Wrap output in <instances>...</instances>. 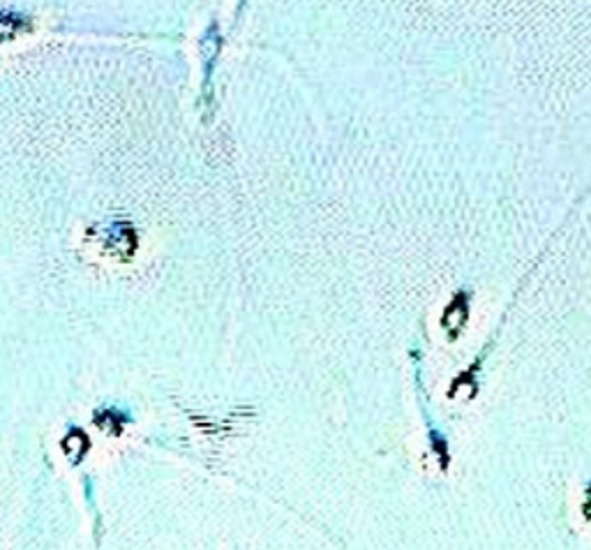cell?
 I'll list each match as a JSON object with an SVG mask.
<instances>
[{
    "instance_id": "cell-1",
    "label": "cell",
    "mask_w": 591,
    "mask_h": 550,
    "mask_svg": "<svg viewBox=\"0 0 591 550\" xmlns=\"http://www.w3.org/2000/svg\"><path fill=\"white\" fill-rule=\"evenodd\" d=\"M467 322V296L460 294L452 303L446 308V313H443V326L448 328L450 335H457V331Z\"/></svg>"
},
{
    "instance_id": "cell-2",
    "label": "cell",
    "mask_w": 591,
    "mask_h": 550,
    "mask_svg": "<svg viewBox=\"0 0 591 550\" xmlns=\"http://www.w3.org/2000/svg\"><path fill=\"white\" fill-rule=\"evenodd\" d=\"M585 516H587V520L591 522V490H589V495H587V502H585Z\"/></svg>"
}]
</instances>
